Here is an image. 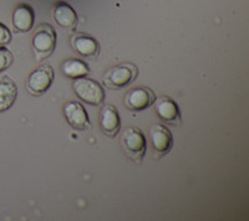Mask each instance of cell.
Wrapping results in <instances>:
<instances>
[{
    "instance_id": "9",
    "label": "cell",
    "mask_w": 249,
    "mask_h": 221,
    "mask_svg": "<svg viewBox=\"0 0 249 221\" xmlns=\"http://www.w3.org/2000/svg\"><path fill=\"white\" fill-rule=\"evenodd\" d=\"M99 125L101 130L110 138H115L121 129V118L117 108L113 105L102 107L99 117Z\"/></svg>"
},
{
    "instance_id": "6",
    "label": "cell",
    "mask_w": 249,
    "mask_h": 221,
    "mask_svg": "<svg viewBox=\"0 0 249 221\" xmlns=\"http://www.w3.org/2000/svg\"><path fill=\"white\" fill-rule=\"evenodd\" d=\"M64 117L70 127L77 130H88L91 127L88 112L77 101H69L62 107Z\"/></svg>"
},
{
    "instance_id": "2",
    "label": "cell",
    "mask_w": 249,
    "mask_h": 221,
    "mask_svg": "<svg viewBox=\"0 0 249 221\" xmlns=\"http://www.w3.org/2000/svg\"><path fill=\"white\" fill-rule=\"evenodd\" d=\"M31 46L34 51L35 59L41 61L45 60L54 52L56 47V32L49 24H41L36 28L33 40H31Z\"/></svg>"
},
{
    "instance_id": "4",
    "label": "cell",
    "mask_w": 249,
    "mask_h": 221,
    "mask_svg": "<svg viewBox=\"0 0 249 221\" xmlns=\"http://www.w3.org/2000/svg\"><path fill=\"white\" fill-rule=\"evenodd\" d=\"M72 90L77 98L91 106H100L105 101V91L95 79L81 77L72 82Z\"/></svg>"
},
{
    "instance_id": "17",
    "label": "cell",
    "mask_w": 249,
    "mask_h": 221,
    "mask_svg": "<svg viewBox=\"0 0 249 221\" xmlns=\"http://www.w3.org/2000/svg\"><path fill=\"white\" fill-rule=\"evenodd\" d=\"M10 41H12V34H10V30H9L3 23H0V46L8 45Z\"/></svg>"
},
{
    "instance_id": "3",
    "label": "cell",
    "mask_w": 249,
    "mask_h": 221,
    "mask_svg": "<svg viewBox=\"0 0 249 221\" xmlns=\"http://www.w3.org/2000/svg\"><path fill=\"white\" fill-rule=\"evenodd\" d=\"M122 149L128 159L135 163H141L146 154L147 142L143 133L136 127H128L124 129L121 138Z\"/></svg>"
},
{
    "instance_id": "5",
    "label": "cell",
    "mask_w": 249,
    "mask_h": 221,
    "mask_svg": "<svg viewBox=\"0 0 249 221\" xmlns=\"http://www.w3.org/2000/svg\"><path fill=\"white\" fill-rule=\"evenodd\" d=\"M55 72L53 66L49 63H43L31 72L26 81L28 92L34 96H41L48 91L54 82Z\"/></svg>"
},
{
    "instance_id": "14",
    "label": "cell",
    "mask_w": 249,
    "mask_h": 221,
    "mask_svg": "<svg viewBox=\"0 0 249 221\" xmlns=\"http://www.w3.org/2000/svg\"><path fill=\"white\" fill-rule=\"evenodd\" d=\"M18 97V87L9 76L0 79V113L13 107Z\"/></svg>"
},
{
    "instance_id": "10",
    "label": "cell",
    "mask_w": 249,
    "mask_h": 221,
    "mask_svg": "<svg viewBox=\"0 0 249 221\" xmlns=\"http://www.w3.org/2000/svg\"><path fill=\"white\" fill-rule=\"evenodd\" d=\"M53 17L57 25L71 32L76 30L79 24V17L75 9L65 1H57L53 5Z\"/></svg>"
},
{
    "instance_id": "15",
    "label": "cell",
    "mask_w": 249,
    "mask_h": 221,
    "mask_svg": "<svg viewBox=\"0 0 249 221\" xmlns=\"http://www.w3.org/2000/svg\"><path fill=\"white\" fill-rule=\"evenodd\" d=\"M61 71L69 79H76L88 76L90 74V67L81 60L68 59L61 63Z\"/></svg>"
},
{
    "instance_id": "1",
    "label": "cell",
    "mask_w": 249,
    "mask_h": 221,
    "mask_svg": "<svg viewBox=\"0 0 249 221\" xmlns=\"http://www.w3.org/2000/svg\"><path fill=\"white\" fill-rule=\"evenodd\" d=\"M139 68L136 65L131 63H120L108 68L102 77V83L110 90H120L135 82Z\"/></svg>"
},
{
    "instance_id": "7",
    "label": "cell",
    "mask_w": 249,
    "mask_h": 221,
    "mask_svg": "<svg viewBox=\"0 0 249 221\" xmlns=\"http://www.w3.org/2000/svg\"><path fill=\"white\" fill-rule=\"evenodd\" d=\"M156 99V95L152 90L147 87L132 88L124 95V103L131 110H143L153 105Z\"/></svg>"
},
{
    "instance_id": "8",
    "label": "cell",
    "mask_w": 249,
    "mask_h": 221,
    "mask_svg": "<svg viewBox=\"0 0 249 221\" xmlns=\"http://www.w3.org/2000/svg\"><path fill=\"white\" fill-rule=\"evenodd\" d=\"M150 138L157 156L167 154L173 145L172 132L163 125H152L150 128Z\"/></svg>"
},
{
    "instance_id": "11",
    "label": "cell",
    "mask_w": 249,
    "mask_h": 221,
    "mask_svg": "<svg viewBox=\"0 0 249 221\" xmlns=\"http://www.w3.org/2000/svg\"><path fill=\"white\" fill-rule=\"evenodd\" d=\"M156 114L170 125L177 126L181 122V112L177 103L170 97H160L155 99Z\"/></svg>"
},
{
    "instance_id": "12",
    "label": "cell",
    "mask_w": 249,
    "mask_h": 221,
    "mask_svg": "<svg viewBox=\"0 0 249 221\" xmlns=\"http://www.w3.org/2000/svg\"><path fill=\"white\" fill-rule=\"evenodd\" d=\"M35 13L29 4H19L12 15L13 28L18 32H29L34 26Z\"/></svg>"
},
{
    "instance_id": "16",
    "label": "cell",
    "mask_w": 249,
    "mask_h": 221,
    "mask_svg": "<svg viewBox=\"0 0 249 221\" xmlns=\"http://www.w3.org/2000/svg\"><path fill=\"white\" fill-rule=\"evenodd\" d=\"M14 63V56L8 48L0 46V72L8 70Z\"/></svg>"
},
{
    "instance_id": "13",
    "label": "cell",
    "mask_w": 249,
    "mask_h": 221,
    "mask_svg": "<svg viewBox=\"0 0 249 221\" xmlns=\"http://www.w3.org/2000/svg\"><path fill=\"white\" fill-rule=\"evenodd\" d=\"M72 48L84 57H95L100 52V45L96 39L86 34H77L71 37Z\"/></svg>"
}]
</instances>
